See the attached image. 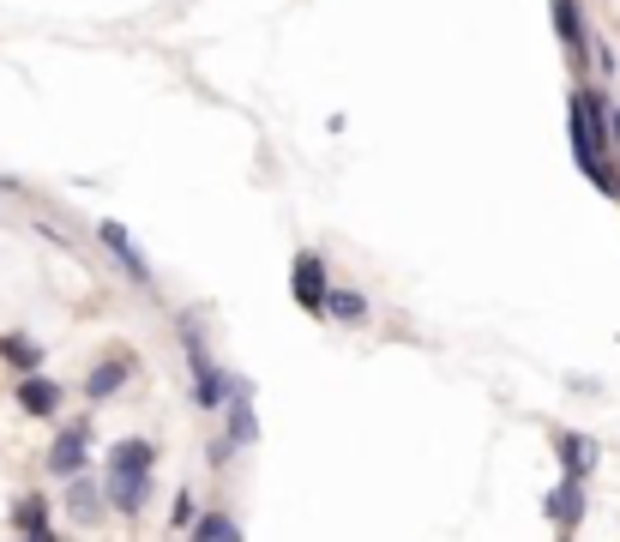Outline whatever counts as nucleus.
I'll return each mask as SVG.
<instances>
[{
  "label": "nucleus",
  "instance_id": "obj_1",
  "mask_svg": "<svg viewBox=\"0 0 620 542\" xmlns=\"http://www.w3.org/2000/svg\"><path fill=\"white\" fill-rule=\"evenodd\" d=\"M175 332H182V361H187V380H194V410H223V368L206 344V325L194 313H182Z\"/></svg>",
  "mask_w": 620,
  "mask_h": 542
},
{
  "label": "nucleus",
  "instance_id": "obj_2",
  "mask_svg": "<svg viewBox=\"0 0 620 542\" xmlns=\"http://www.w3.org/2000/svg\"><path fill=\"white\" fill-rule=\"evenodd\" d=\"M223 440L235 452H253L259 446V410H253V380L230 374L223 368Z\"/></svg>",
  "mask_w": 620,
  "mask_h": 542
},
{
  "label": "nucleus",
  "instance_id": "obj_3",
  "mask_svg": "<svg viewBox=\"0 0 620 542\" xmlns=\"http://www.w3.org/2000/svg\"><path fill=\"white\" fill-rule=\"evenodd\" d=\"M91 416H73V422L61 428V434L49 440V452H42V470H49L54 482H73V477H85L91 470Z\"/></svg>",
  "mask_w": 620,
  "mask_h": 542
},
{
  "label": "nucleus",
  "instance_id": "obj_4",
  "mask_svg": "<svg viewBox=\"0 0 620 542\" xmlns=\"http://www.w3.org/2000/svg\"><path fill=\"white\" fill-rule=\"evenodd\" d=\"M133 374H139V361H133V349H103V356L91 361V374H85V404H109L121 398V392L133 386Z\"/></svg>",
  "mask_w": 620,
  "mask_h": 542
},
{
  "label": "nucleus",
  "instance_id": "obj_5",
  "mask_svg": "<svg viewBox=\"0 0 620 542\" xmlns=\"http://www.w3.org/2000/svg\"><path fill=\"white\" fill-rule=\"evenodd\" d=\"M548 446H555V458H560V477H572V482H591L596 465H603V440L579 434V428H555Z\"/></svg>",
  "mask_w": 620,
  "mask_h": 542
},
{
  "label": "nucleus",
  "instance_id": "obj_6",
  "mask_svg": "<svg viewBox=\"0 0 620 542\" xmlns=\"http://www.w3.org/2000/svg\"><path fill=\"white\" fill-rule=\"evenodd\" d=\"M584 513H591V494H584V482L560 477L555 489H548V501H543V518L555 525V542H572V537H579Z\"/></svg>",
  "mask_w": 620,
  "mask_h": 542
},
{
  "label": "nucleus",
  "instance_id": "obj_7",
  "mask_svg": "<svg viewBox=\"0 0 620 542\" xmlns=\"http://www.w3.org/2000/svg\"><path fill=\"white\" fill-rule=\"evenodd\" d=\"M151 494H157V477H145V470H103V501L115 518H139L151 506Z\"/></svg>",
  "mask_w": 620,
  "mask_h": 542
},
{
  "label": "nucleus",
  "instance_id": "obj_8",
  "mask_svg": "<svg viewBox=\"0 0 620 542\" xmlns=\"http://www.w3.org/2000/svg\"><path fill=\"white\" fill-rule=\"evenodd\" d=\"M97 242H103L109 254H115V266L127 271L133 284H145V290L157 284V271H151V259H145V247H139V242H133V235H127V223L103 218V223H97Z\"/></svg>",
  "mask_w": 620,
  "mask_h": 542
},
{
  "label": "nucleus",
  "instance_id": "obj_9",
  "mask_svg": "<svg viewBox=\"0 0 620 542\" xmlns=\"http://www.w3.org/2000/svg\"><path fill=\"white\" fill-rule=\"evenodd\" d=\"M325 290H332V278H325V259H320V254H296V266H289V296H296V308L320 320Z\"/></svg>",
  "mask_w": 620,
  "mask_h": 542
},
{
  "label": "nucleus",
  "instance_id": "obj_10",
  "mask_svg": "<svg viewBox=\"0 0 620 542\" xmlns=\"http://www.w3.org/2000/svg\"><path fill=\"white\" fill-rule=\"evenodd\" d=\"M61 506H66V518H73V525H85V530H97L109 518V501H103V477H91V470H85V477H73L66 482V494H61Z\"/></svg>",
  "mask_w": 620,
  "mask_h": 542
},
{
  "label": "nucleus",
  "instance_id": "obj_11",
  "mask_svg": "<svg viewBox=\"0 0 620 542\" xmlns=\"http://www.w3.org/2000/svg\"><path fill=\"white\" fill-rule=\"evenodd\" d=\"M157 440H145V434H121L115 446L103 452V470H145V477H157Z\"/></svg>",
  "mask_w": 620,
  "mask_h": 542
},
{
  "label": "nucleus",
  "instance_id": "obj_12",
  "mask_svg": "<svg viewBox=\"0 0 620 542\" xmlns=\"http://www.w3.org/2000/svg\"><path fill=\"white\" fill-rule=\"evenodd\" d=\"M61 398H66L61 380H49V374H25V380H18V392H13L18 410H25V416H42V422L61 410Z\"/></svg>",
  "mask_w": 620,
  "mask_h": 542
},
{
  "label": "nucleus",
  "instance_id": "obj_13",
  "mask_svg": "<svg viewBox=\"0 0 620 542\" xmlns=\"http://www.w3.org/2000/svg\"><path fill=\"white\" fill-rule=\"evenodd\" d=\"M555 37L567 42L572 66L591 61V37H584V13H579V0H555Z\"/></svg>",
  "mask_w": 620,
  "mask_h": 542
},
{
  "label": "nucleus",
  "instance_id": "obj_14",
  "mask_svg": "<svg viewBox=\"0 0 620 542\" xmlns=\"http://www.w3.org/2000/svg\"><path fill=\"white\" fill-rule=\"evenodd\" d=\"M0 361H7V368H18V374H42L49 349H42L37 337H25V332H7V337H0Z\"/></svg>",
  "mask_w": 620,
  "mask_h": 542
},
{
  "label": "nucleus",
  "instance_id": "obj_15",
  "mask_svg": "<svg viewBox=\"0 0 620 542\" xmlns=\"http://www.w3.org/2000/svg\"><path fill=\"white\" fill-rule=\"evenodd\" d=\"M7 518H13V530H18V537H37V530H49L54 501H49V494H18V501H13V513H7Z\"/></svg>",
  "mask_w": 620,
  "mask_h": 542
},
{
  "label": "nucleus",
  "instance_id": "obj_16",
  "mask_svg": "<svg viewBox=\"0 0 620 542\" xmlns=\"http://www.w3.org/2000/svg\"><path fill=\"white\" fill-rule=\"evenodd\" d=\"M368 308H374V301H368L362 290H325V308H320V320H337V325H362V320H368Z\"/></svg>",
  "mask_w": 620,
  "mask_h": 542
},
{
  "label": "nucleus",
  "instance_id": "obj_17",
  "mask_svg": "<svg viewBox=\"0 0 620 542\" xmlns=\"http://www.w3.org/2000/svg\"><path fill=\"white\" fill-rule=\"evenodd\" d=\"M187 542H241V525H235L223 506H211V513L194 518V530H187Z\"/></svg>",
  "mask_w": 620,
  "mask_h": 542
},
{
  "label": "nucleus",
  "instance_id": "obj_18",
  "mask_svg": "<svg viewBox=\"0 0 620 542\" xmlns=\"http://www.w3.org/2000/svg\"><path fill=\"white\" fill-rule=\"evenodd\" d=\"M199 513H206V506H199V494L194 489H175V501H169V530H175V537H182V530H194Z\"/></svg>",
  "mask_w": 620,
  "mask_h": 542
},
{
  "label": "nucleus",
  "instance_id": "obj_19",
  "mask_svg": "<svg viewBox=\"0 0 620 542\" xmlns=\"http://www.w3.org/2000/svg\"><path fill=\"white\" fill-rule=\"evenodd\" d=\"M230 458H235V446H230V440L218 434V440H211V446H206V465H211V470H223V465H230Z\"/></svg>",
  "mask_w": 620,
  "mask_h": 542
},
{
  "label": "nucleus",
  "instance_id": "obj_20",
  "mask_svg": "<svg viewBox=\"0 0 620 542\" xmlns=\"http://www.w3.org/2000/svg\"><path fill=\"white\" fill-rule=\"evenodd\" d=\"M591 54H596V73H615V49H608V42H596Z\"/></svg>",
  "mask_w": 620,
  "mask_h": 542
},
{
  "label": "nucleus",
  "instance_id": "obj_21",
  "mask_svg": "<svg viewBox=\"0 0 620 542\" xmlns=\"http://www.w3.org/2000/svg\"><path fill=\"white\" fill-rule=\"evenodd\" d=\"M25 542H61V537H54V530H37V537H25Z\"/></svg>",
  "mask_w": 620,
  "mask_h": 542
},
{
  "label": "nucleus",
  "instance_id": "obj_22",
  "mask_svg": "<svg viewBox=\"0 0 620 542\" xmlns=\"http://www.w3.org/2000/svg\"><path fill=\"white\" fill-rule=\"evenodd\" d=\"M608 127H615V139H620V109H608Z\"/></svg>",
  "mask_w": 620,
  "mask_h": 542
}]
</instances>
